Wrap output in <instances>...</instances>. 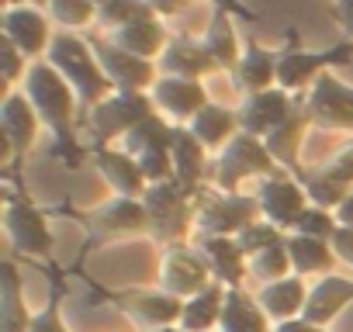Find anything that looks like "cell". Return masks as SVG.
Listing matches in <instances>:
<instances>
[{
	"mask_svg": "<svg viewBox=\"0 0 353 332\" xmlns=\"http://www.w3.org/2000/svg\"><path fill=\"white\" fill-rule=\"evenodd\" d=\"M21 90L32 101V107L39 111L42 125L56 135L52 156L63 159L70 170H77V166L83 163V152H87L80 145V138H77V121H80V107H83L80 97H77V90L63 80V73L49 59L32 63Z\"/></svg>",
	"mask_w": 353,
	"mask_h": 332,
	"instance_id": "1",
	"label": "cell"
},
{
	"mask_svg": "<svg viewBox=\"0 0 353 332\" xmlns=\"http://www.w3.org/2000/svg\"><path fill=\"white\" fill-rule=\"evenodd\" d=\"M59 73L63 80L77 90L83 111L97 107L104 97L114 94L111 80L104 76V66L94 52V42L87 35H77V32H56L52 45H49V56H46Z\"/></svg>",
	"mask_w": 353,
	"mask_h": 332,
	"instance_id": "2",
	"label": "cell"
},
{
	"mask_svg": "<svg viewBox=\"0 0 353 332\" xmlns=\"http://www.w3.org/2000/svg\"><path fill=\"white\" fill-rule=\"evenodd\" d=\"M274 174H281V166L270 156L267 142L256 135H246V132H239L215 156V187L229 191V194H243L246 180H267Z\"/></svg>",
	"mask_w": 353,
	"mask_h": 332,
	"instance_id": "3",
	"label": "cell"
},
{
	"mask_svg": "<svg viewBox=\"0 0 353 332\" xmlns=\"http://www.w3.org/2000/svg\"><path fill=\"white\" fill-rule=\"evenodd\" d=\"M145 215H149V236L163 246L194 239V194H188L176 180L152 184L142 194Z\"/></svg>",
	"mask_w": 353,
	"mask_h": 332,
	"instance_id": "4",
	"label": "cell"
},
{
	"mask_svg": "<svg viewBox=\"0 0 353 332\" xmlns=\"http://www.w3.org/2000/svg\"><path fill=\"white\" fill-rule=\"evenodd\" d=\"M256 218V194H229L219 187H205L194 198V236H239Z\"/></svg>",
	"mask_w": 353,
	"mask_h": 332,
	"instance_id": "5",
	"label": "cell"
},
{
	"mask_svg": "<svg viewBox=\"0 0 353 332\" xmlns=\"http://www.w3.org/2000/svg\"><path fill=\"white\" fill-rule=\"evenodd\" d=\"M353 59V42H339L329 49H298L294 42L281 49L277 59V87L288 90L291 97H305L319 76H325L332 66H346Z\"/></svg>",
	"mask_w": 353,
	"mask_h": 332,
	"instance_id": "6",
	"label": "cell"
},
{
	"mask_svg": "<svg viewBox=\"0 0 353 332\" xmlns=\"http://www.w3.org/2000/svg\"><path fill=\"white\" fill-rule=\"evenodd\" d=\"M215 284L212 267L205 260V253L194 246V239L188 242H170L159 256V270H156V287H163L166 294L191 301L194 294L208 291Z\"/></svg>",
	"mask_w": 353,
	"mask_h": 332,
	"instance_id": "7",
	"label": "cell"
},
{
	"mask_svg": "<svg viewBox=\"0 0 353 332\" xmlns=\"http://www.w3.org/2000/svg\"><path fill=\"white\" fill-rule=\"evenodd\" d=\"M156 114V104L149 94H121L114 90L111 97H104L97 107H90L83 114L87 135L94 145H111L114 138H125L142 118Z\"/></svg>",
	"mask_w": 353,
	"mask_h": 332,
	"instance_id": "8",
	"label": "cell"
},
{
	"mask_svg": "<svg viewBox=\"0 0 353 332\" xmlns=\"http://www.w3.org/2000/svg\"><path fill=\"white\" fill-rule=\"evenodd\" d=\"M108 301L139 332L181 325V315H184V301L166 294L163 287H121V291H108Z\"/></svg>",
	"mask_w": 353,
	"mask_h": 332,
	"instance_id": "9",
	"label": "cell"
},
{
	"mask_svg": "<svg viewBox=\"0 0 353 332\" xmlns=\"http://www.w3.org/2000/svg\"><path fill=\"white\" fill-rule=\"evenodd\" d=\"M83 229L90 236V246L97 242H118V239H135L149 236V215L142 198H118L111 194L97 208L83 215Z\"/></svg>",
	"mask_w": 353,
	"mask_h": 332,
	"instance_id": "10",
	"label": "cell"
},
{
	"mask_svg": "<svg viewBox=\"0 0 353 332\" xmlns=\"http://www.w3.org/2000/svg\"><path fill=\"white\" fill-rule=\"evenodd\" d=\"M4 232H8V239H11V246H14L18 256L49 263L52 253H56V236H52L46 215H42L28 198L8 194V205H4Z\"/></svg>",
	"mask_w": 353,
	"mask_h": 332,
	"instance_id": "11",
	"label": "cell"
},
{
	"mask_svg": "<svg viewBox=\"0 0 353 332\" xmlns=\"http://www.w3.org/2000/svg\"><path fill=\"white\" fill-rule=\"evenodd\" d=\"M301 101L312 114V125L353 135V83L325 73V76L315 80V87Z\"/></svg>",
	"mask_w": 353,
	"mask_h": 332,
	"instance_id": "12",
	"label": "cell"
},
{
	"mask_svg": "<svg viewBox=\"0 0 353 332\" xmlns=\"http://www.w3.org/2000/svg\"><path fill=\"white\" fill-rule=\"evenodd\" d=\"M39 128H42V118L39 111L32 107V101L25 97V90H8L4 94V104H0V132H4V159L8 163H18L25 159L35 142H39Z\"/></svg>",
	"mask_w": 353,
	"mask_h": 332,
	"instance_id": "13",
	"label": "cell"
},
{
	"mask_svg": "<svg viewBox=\"0 0 353 332\" xmlns=\"http://www.w3.org/2000/svg\"><path fill=\"white\" fill-rule=\"evenodd\" d=\"M94 42V52L104 66V76L111 80L114 90L121 94H149L159 80V70L152 59H139L125 49H118L111 39H90Z\"/></svg>",
	"mask_w": 353,
	"mask_h": 332,
	"instance_id": "14",
	"label": "cell"
},
{
	"mask_svg": "<svg viewBox=\"0 0 353 332\" xmlns=\"http://www.w3.org/2000/svg\"><path fill=\"white\" fill-rule=\"evenodd\" d=\"M256 201H260V218H267L270 225H277L281 232H291L294 222L301 218V211L312 205L301 180L291 174H274L267 180H260L256 187Z\"/></svg>",
	"mask_w": 353,
	"mask_h": 332,
	"instance_id": "15",
	"label": "cell"
},
{
	"mask_svg": "<svg viewBox=\"0 0 353 332\" xmlns=\"http://www.w3.org/2000/svg\"><path fill=\"white\" fill-rule=\"evenodd\" d=\"M0 28H4V39L25 52L32 63L46 59L49 56V45L56 39V28H52V18L46 14V8H35V4H25V8H11L0 18Z\"/></svg>",
	"mask_w": 353,
	"mask_h": 332,
	"instance_id": "16",
	"label": "cell"
},
{
	"mask_svg": "<svg viewBox=\"0 0 353 332\" xmlns=\"http://www.w3.org/2000/svg\"><path fill=\"white\" fill-rule=\"evenodd\" d=\"M156 111L173 121V125H191L198 111H205L212 104L208 87L201 80H181V76H159L156 87L149 90Z\"/></svg>",
	"mask_w": 353,
	"mask_h": 332,
	"instance_id": "17",
	"label": "cell"
},
{
	"mask_svg": "<svg viewBox=\"0 0 353 332\" xmlns=\"http://www.w3.org/2000/svg\"><path fill=\"white\" fill-rule=\"evenodd\" d=\"M236 111H239V128H243L246 135L267 138V135H274V132L298 111V101H294L288 90L270 87V90H263V94L243 97Z\"/></svg>",
	"mask_w": 353,
	"mask_h": 332,
	"instance_id": "18",
	"label": "cell"
},
{
	"mask_svg": "<svg viewBox=\"0 0 353 332\" xmlns=\"http://www.w3.org/2000/svg\"><path fill=\"white\" fill-rule=\"evenodd\" d=\"M90 159L97 166V174L104 177V184L111 187V194L118 198H142L149 191V180L142 174V166L132 152L125 149H111V145H90Z\"/></svg>",
	"mask_w": 353,
	"mask_h": 332,
	"instance_id": "19",
	"label": "cell"
},
{
	"mask_svg": "<svg viewBox=\"0 0 353 332\" xmlns=\"http://www.w3.org/2000/svg\"><path fill=\"white\" fill-rule=\"evenodd\" d=\"M156 70H159V76H181V80H205V76L219 73L205 42L191 39V35H170L163 56L156 59Z\"/></svg>",
	"mask_w": 353,
	"mask_h": 332,
	"instance_id": "20",
	"label": "cell"
},
{
	"mask_svg": "<svg viewBox=\"0 0 353 332\" xmlns=\"http://www.w3.org/2000/svg\"><path fill=\"white\" fill-rule=\"evenodd\" d=\"M194 246L205 253L215 284L222 287H243L250 277V256L243 253L236 236H194Z\"/></svg>",
	"mask_w": 353,
	"mask_h": 332,
	"instance_id": "21",
	"label": "cell"
},
{
	"mask_svg": "<svg viewBox=\"0 0 353 332\" xmlns=\"http://www.w3.org/2000/svg\"><path fill=\"white\" fill-rule=\"evenodd\" d=\"M170 156H173V180L181 184L188 194H201L205 191V177H208V149L194 138V132L188 125H176L173 132V145H170Z\"/></svg>",
	"mask_w": 353,
	"mask_h": 332,
	"instance_id": "22",
	"label": "cell"
},
{
	"mask_svg": "<svg viewBox=\"0 0 353 332\" xmlns=\"http://www.w3.org/2000/svg\"><path fill=\"white\" fill-rule=\"evenodd\" d=\"M350 304H353V277L325 273V277H319V280L308 287V304H305V315H301V318H308V322L329 329Z\"/></svg>",
	"mask_w": 353,
	"mask_h": 332,
	"instance_id": "23",
	"label": "cell"
},
{
	"mask_svg": "<svg viewBox=\"0 0 353 332\" xmlns=\"http://www.w3.org/2000/svg\"><path fill=\"white\" fill-rule=\"evenodd\" d=\"M277 59H281V49H267L253 39L243 42V59L232 73L236 90L243 97H250V94H263V90L277 87Z\"/></svg>",
	"mask_w": 353,
	"mask_h": 332,
	"instance_id": "24",
	"label": "cell"
},
{
	"mask_svg": "<svg viewBox=\"0 0 353 332\" xmlns=\"http://www.w3.org/2000/svg\"><path fill=\"white\" fill-rule=\"evenodd\" d=\"M35 311L25 298V280L14 260H4L0 267V332H32Z\"/></svg>",
	"mask_w": 353,
	"mask_h": 332,
	"instance_id": "25",
	"label": "cell"
},
{
	"mask_svg": "<svg viewBox=\"0 0 353 332\" xmlns=\"http://www.w3.org/2000/svg\"><path fill=\"white\" fill-rule=\"evenodd\" d=\"M201 42H205L208 56L215 59L219 73H236V66H239V59H243V42H239V35H236L232 14H229L222 4L212 8V18H208V28H205Z\"/></svg>",
	"mask_w": 353,
	"mask_h": 332,
	"instance_id": "26",
	"label": "cell"
},
{
	"mask_svg": "<svg viewBox=\"0 0 353 332\" xmlns=\"http://www.w3.org/2000/svg\"><path fill=\"white\" fill-rule=\"evenodd\" d=\"M256 301L263 304V311L270 315V322H274V325L291 322V318H301V315H305V304H308L305 277L291 273V277H284V280L263 284V287L256 291Z\"/></svg>",
	"mask_w": 353,
	"mask_h": 332,
	"instance_id": "27",
	"label": "cell"
},
{
	"mask_svg": "<svg viewBox=\"0 0 353 332\" xmlns=\"http://www.w3.org/2000/svg\"><path fill=\"white\" fill-rule=\"evenodd\" d=\"M308 128H312V114H308V107H305V101H301L298 111H294V114H291L274 135L263 138L281 170H294V174L305 170V166H301V145H305Z\"/></svg>",
	"mask_w": 353,
	"mask_h": 332,
	"instance_id": "28",
	"label": "cell"
},
{
	"mask_svg": "<svg viewBox=\"0 0 353 332\" xmlns=\"http://www.w3.org/2000/svg\"><path fill=\"white\" fill-rule=\"evenodd\" d=\"M118 49H125V52H132V56H139V59H159L163 56V49H166V42H170V32H166V18H159V14H152V18H142V21H135V25H125V28H118V32H111L108 35Z\"/></svg>",
	"mask_w": 353,
	"mask_h": 332,
	"instance_id": "29",
	"label": "cell"
},
{
	"mask_svg": "<svg viewBox=\"0 0 353 332\" xmlns=\"http://www.w3.org/2000/svg\"><path fill=\"white\" fill-rule=\"evenodd\" d=\"M188 128L194 132V138H198L212 156H219V152L243 132V128H239V111H236V107H225V104H215V101H212L205 111H198Z\"/></svg>",
	"mask_w": 353,
	"mask_h": 332,
	"instance_id": "30",
	"label": "cell"
},
{
	"mask_svg": "<svg viewBox=\"0 0 353 332\" xmlns=\"http://www.w3.org/2000/svg\"><path fill=\"white\" fill-rule=\"evenodd\" d=\"M219 332H274V322L256 301V294H250L246 287H229Z\"/></svg>",
	"mask_w": 353,
	"mask_h": 332,
	"instance_id": "31",
	"label": "cell"
},
{
	"mask_svg": "<svg viewBox=\"0 0 353 332\" xmlns=\"http://www.w3.org/2000/svg\"><path fill=\"white\" fill-rule=\"evenodd\" d=\"M288 253H291V267L298 277H325L336 273V249L325 239H308V236H288Z\"/></svg>",
	"mask_w": 353,
	"mask_h": 332,
	"instance_id": "32",
	"label": "cell"
},
{
	"mask_svg": "<svg viewBox=\"0 0 353 332\" xmlns=\"http://www.w3.org/2000/svg\"><path fill=\"white\" fill-rule=\"evenodd\" d=\"M225 291L222 284H212L208 291L194 294L191 301H184V315H181V329L184 332H215L222 325V308H225Z\"/></svg>",
	"mask_w": 353,
	"mask_h": 332,
	"instance_id": "33",
	"label": "cell"
},
{
	"mask_svg": "<svg viewBox=\"0 0 353 332\" xmlns=\"http://www.w3.org/2000/svg\"><path fill=\"white\" fill-rule=\"evenodd\" d=\"M173 132H176V125H173V121H166V118L156 111V114L142 118V121H139V125L121 138V149H125V152H132V156L156 152V149H170V145H173Z\"/></svg>",
	"mask_w": 353,
	"mask_h": 332,
	"instance_id": "34",
	"label": "cell"
},
{
	"mask_svg": "<svg viewBox=\"0 0 353 332\" xmlns=\"http://www.w3.org/2000/svg\"><path fill=\"white\" fill-rule=\"evenodd\" d=\"M46 14L52 18L56 32H83L97 25V4L94 0H46Z\"/></svg>",
	"mask_w": 353,
	"mask_h": 332,
	"instance_id": "35",
	"label": "cell"
},
{
	"mask_svg": "<svg viewBox=\"0 0 353 332\" xmlns=\"http://www.w3.org/2000/svg\"><path fill=\"white\" fill-rule=\"evenodd\" d=\"M156 8L149 0H108V4L97 8V28H104L108 35L125 28V25H135L142 18H152Z\"/></svg>",
	"mask_w": 353,
	"mask_h": 332,
	"instance_id": "36",
	"label": "cell"
},
{
	"mask_svg": "<svg viewBox=\"0 0 353 332\" xmlns=\"http://www.w3.org/2000/svg\"><path fill=\"white\" fill-rule=\"evenodd\" d=\"M294 273V267H291V253H288V239L281 242V246H270V249H263L260 256H253L250 260V277L263 287V284H274V280H284V277H291Z\"/></svg>",
	"mask_w": 353,
	"mask_h": 332,
	"instance_id": "37",
	"label": "cell"
},
{
	"mask_svg": "<svg viewBox=\"0 0 353 332\" xmlns=\"http://www.w3.org/2000/svg\"><path fill=\"white\" fill-rule=\"evenodd\" d=\"M239 246H243V253L253 260V256H260L263 249H270V246H281L284 239H288V232H281L277 225H270L267 218H256V222H250L239 236Z\"/></svg>",
	"mask_w": 353,
	"mask_h": 332,
	"instance_id": "38",
	"label": "cell"
},
{
	"mask_svg": "<svg viewBox=\"0 0 353 332\" xmlns=\"http://www.w3.org/2000/svg\"><path fill=\"white\" fill-rule=\"evenodd\" d=\"M291 232H294V236H308V239H325V242H332V236L339 232V222H336V211H325V208L308 205V208L301 211V218L294 222ZM291 232H288V236H291Z\"/></svg>",
	"mask_w": 353,
	"mask_h": 332,
	"instance_id": "39",
	"label": "cell"
},
{
	"mask_svg": "<svg viewBox=\"0 0 353 332\" xmlns=\"http://www.w3.org/2000/svg\"><path fill=\"white\" fill-rule=\"evenodd\" d=\"M63 301H66V287L56 284L52 294H49V301L35 311L32 332H70V325H66V318H63Z\"/></svg>",
	"mask_w": 353,
	"mask_h": 332,
	"instance_id": "40",
	"label": "cell"
},
{
	"mask_svg": "<svg viewBox=\"0 0 353 332\" xmlns=\"http://www.w3.org/2000/svg\"><path fill=\"white\" fill-rule=\"evenodd\" d=\"M0 63H4V83H8V90H18V87L25 83L28 70H32V59H28L25 52H18V49L4 39V45H0Z\"/></svg>",
	"mask_w": 353,
	"mask_h": 332,
	"instance_id": "41",
	"label": "cell"
},
{
	"mask_svg": "<svg viewBox=\"0 0 353 332\" xmlns=\"http://www.w3.org/2000/svg\"><path fill=\"white\" fill-rule=\"evenodd\" d=\"M135 159H139V166H142V174H145L149 187H152V184H166V180H173V156H170V149L142 152V156H135Z\"/></svg>",
	"mask_w": 353,
	"mask_h": 332,
	"instance_id": "42",
	"label": "cell"
},
{
	"mask_svg": "<svg viewBox=\"0 0 353 332\" xmlns=\"http://www.w3.org/2000/svg\"><path fill=\"white\" fill-rule=\"evenodd\" d=\"M322 174H329L339 187L353 191V142H346L332 159H325V163H322Z\"/></svg>",
	"mask_w": 353,
	"mask_h": 332,
	"instance_id": "43",
	"label": "cell"
},
{
	"mask_svg": "<svg viewBox=\"0 0 353 332\" xmlns=\"http://www.w3.org/2000/svg\"><path fill=\"white\" fill-rule=\"evenodd\" d=\"M332 18L343 28L346 42H353V0H332Z\"/></svg>",
	"mask_w": 353,
	"mask_h": 332,
	"instance_id": "44",
	"label": "cell"
},
{
	"mask_svg": "<svg viewBox=\"0 0 353 332\" xmlns=\"http://www.w3.org/2000/svg\"><path fill=\"white\" fill-rule=\"evenodd\" d=\"M332 249H336V256L353 270V229H343V225H339V232L332 236Z\"/></svg>",
	"mask_w": 353,
	"mask_h": 332,
	"instance_id": "45",
	"label": "cell"
},
{
	"mask_svg": "<svg viewBox=\"0 0 353 332\" xmlns=\"http://www.w3.org/2000/svg\"><path fill=\"white\" fill-rule=\"evenodd\" d=\"M274 332H329V329H322V325H315L308 318H291V322L274 325Z\"/></svg>",
	"mask_w": 353,
	"mask_h": 332,
	"instance_id": "46",
	"label": "cell"
},
{
	"mask_svg": "<svg viewBox=\"0 0 353 332\" xmlns=\"http://www.w3.org/2000/svg\"><path fill=\"white\" fill-rule=\"evenodd\" d=\"M149 4L156 8L159 18H170V14H181L188 8V0H149Z\"/></svg>",
	"mask_w": 353,
	"mask_h": 332,
	"instance_id": "47",
	"label": "cell"
},
{
	"mask_svg": "<svg viewBox=\"0 0 353 332\" xmlns=\"http://www.w3.org/2000/svg\"><path fill=\"white\" fill-rule=\"evenodd\" d=\"M336 222H339L343 229H353V191H350V198L336 208Z\"/></svg>",
	"mask_w": 353,
	"mask_h": 332,
	"instance_id": "48",
	"label": "cell"
},
{
	"mask_svg": "<svg viewBox=\"0 0 353 332\" xmlns=\"http://www.w3.org/2000/svg\"><path fill=\"white\" fill-rule=\"evenodd\" d=\"M25 4H32V0H4V11H11V8H25Z\"/></svg>",
	"mask_w": 353,
	"mask_h": 332,
	"instance_id": "49",
	"label": "cell"
},
{
	"mask_svg": "<svg viewBox=\"0 0 353 332\" xmlns=\"http://www.w3.org/2000/svg\"><path fill=\"white\" fill-rule=\"evenodd\" d=\"M152 332H184L181 325H170V329H152Z\"/></svg>",
	"mask_w": 353,
	"mask_h": 332,
	"instance_id": "50",
	"label": "cell"
},
{
	"mask_svg": "<svg viewBox=\"0 0 353 332\" xmlns=\"http://www.w3.org/2000/svg\"><path fill=\"white\" fill-rule=\"evenodd\" d=\"M32 4H35V8H46V0H32Z\"/></svg>",
	"mask_w": 353,
	"mask_h": 332,
	"instance_id": "51",
	"label": "cell"
},
{
	"mask_svg": "<svg viewBox=\"0 0 353 332\" xmlns=\"http://www.w3.org/2000/svg\"><path fill=\"white\" fill-rule=\"evenodd\" d=\"M94 4H97V8H101V4H108V0H94Z\"/></svg>",
	"mask_w": 353,
	"mask_h": 332,
	"instance_id": "52",
	"label": "cell"
},
{
	"mask_svg": "<svg viewBox=\"0 0 353 332\" xmlns=\"http://www.w3.org/2000/svg\"><path fill=\"white\" fill-rule=\"evenodd\" d=\"M188 4H191V0H188ZM215 4H222V0H212V8H215Z\"/></svg>",
	"mask_w": 353,
	"mask_h": 332,
	"instance_id": "53",
	"label": "cell"
},
{
	"mask_svg": "<svg viewBox=\"0 0 353 332\" xmlns=\"http://www.w3.org/2000/svg\"><path fill=\"white\" fill-rule=\"evenodd\" d=\"M215 332H219V329H215Z\"/></svg>",
	"mask_w": 353,
	"mask_h": 332,
	"instance_id": "54",
	"label": "cell"
}]
</instances>
